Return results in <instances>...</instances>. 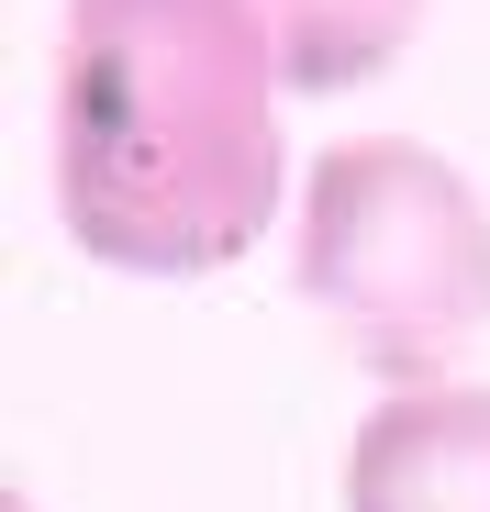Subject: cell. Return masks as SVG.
<instances>
[{
  "instance_id": "cell-4",
  "label": "cell",
  "mask_w": 490,
  "mask_h": 512,
  "mask_svg": "<svg viewBox=\"0 0 490 512\" xmlns=\"http://www.w3.org/2000/svg\"><path fill=\"white\" fill-rule=\"evenodd\" d=\"M435 0H257V23L290 67L301 101H335V90H368V78H390L401 56H413Z\"/></svg>"
},
{
  "instance_id": "cell-1",
  "label": "cell",
  "mask_w": 490,
  "mask_h": 512,
  "mask_svg": "<svg viewBox=\"0 0 490 512\" xmlns=\"http://www.w3.org/2000/svg\"><path fill=\"white\" fill-rule=\"evenodd\" d=\"M290 67L257 0H67L56 223L112 279H223L290 190Z\"/></svg>"
},
{
  "instance_id": "cell-2",
  "label": "cell",
  "mask_w": 490,
  "mask_h": 512,
  "mask_svg": "<svg viewBox=\"0 0 490 512\" xmlns=\"http://www.w3.org/2000/svg\"><path fill=\"white\" fill-rule=\"evenodd\" d=\"M301 301L390 390H435L490 334V201L424 134H346L301 167Z\"/></svg>"
},
{
  "instance_id": "cell-3",
  "label": "cell",
  "mask_w": 490,
  "mask_h": 512,
  "mask_svg": "<svg viewBox=\"0 0 490 512\" xmlns=\"http://www.w3.org/2000/svg\"><path fill=\"white\" fill-rule=\"evenodd\" d=\"M335 501L346 512H490V390L479 379L379 390V412L346 435Z\"/></svg>"
}]
</instances>
